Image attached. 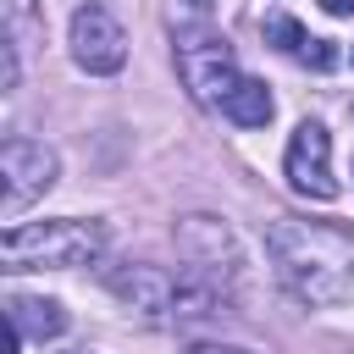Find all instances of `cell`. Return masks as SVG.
<instances>
[{
  "label": "cell",
  "mask_w": 354,
  "mask_h": 354,
  "mask_svg": "<svg viewBox=\"0 0 354 354\" xmlns=\"http://www.w3.org/2000/svg\"><path fill=\"white\" fill-rule=\"evenodd\" d=\"M266 254L277 282L299 304H354V232L304 216L266 221Z\"/></svg>",
  "instance_id": "6da1fadb"
},
{
  "label": "cell",
  "mask_w": 354,
  "mask_h": 354,
  "mask_svg": "<svg viewBox=\"0 0 354 354\" xmlns=\"http://www.w3.org/2000/svg\"><path fill=\"white\" fill-rule=\"evenodd\" d=\"M105 288L144 321L155 326H188V321H205V315H221L227 310V293L199 282L194 271L171 277L160 266H144V260H127V266H111L105 271Z\"/></svg>",
  "instance_id": "7a4b0ae2"
},
{
  "label": "cell",
  "mask_w": 354,
  "mask_h": 354,
  "mask_svg": "<svg viewBox=\"0 0 354 354\" xmlns=\"http://www.w3.org/2000/svg\"><path fill=\"white\" fill-rule=\"evenodd\" d=\"M100 254H105V221H77V216L22 221L0 238L6 271H72V266H94Z\"/></svg>",
  "instance_id": "3957f363"
},
{
  "label": "cell",
  "mask_w": 354,
  "mask_h": 354,
  "mask_svg": "<svg viewBox=\"0 0 354 354\" xmlns=\"http://www.w3.org/2000/svg\"><path fill=\"white\" fill-rule=\"evenodd\" d=\"M171 238H177V254L188 260V271L232 299V288H238V277H243V254H238L232 227H227L221 216H177Z\"/></svg>",
  "instance_id": "277c9868"
},
{
  "label": "cell",
  "mask_w": 354,
  "mask_h": 354,
  "mask_svg": "<svg viewBox=\"0 0 354 354\" xmlns=\"http://www.w3.org/2000/svg\"><path fill=\"white\" fill-rule=\"evenodd\" d=\"M177 77H183V88H188L199 105H216V111H221L227 94L243 83L232 44H227L221 33H210V28L177 33Z\"/></svg>",
  "instance_id": "5b68a950"
},
{
  "label": "cell",
  "mask_w": 354,
  "mask_h": 354,
  "mask_svg": "<svg viewBox=\"0 0 354 354\" xmlns=\"http://www.w3.org/2000/svg\"><path fill=\"white\" fill-rule=\"evenodd\" d=\"M55 171H61V160H55L50 144H39V138H6L0 144V216L17 221L33 199H44L55 188Z\"/></svg>",
  "instance_id": "8992f818"
},
{
  "label": "cell",
  "mask_w": 354,
  "mask_h": 354,
  "mask_svg": "<svg viewBox=\"0 0 354 354\" xmlns=\"http://www.w3.org/2000/svg\"><path fill=\"white\" fill-rule=\"evenodd\" d=\"M66 44H72V61H77L83 72H94V77H111V72L127 66V33H122V22H116L100 0H88V6L72 11Z\"/></svg>",
  "instance_id": "52a82bcc"
},
{
  "label": "cell",
  "mask_w": 354,
  "mask_h": 354,
  "mask_svg": "<svg viewBox=\"0 0 354 354\" xmlns=\"http://www.w3.org/2000/svg\"><path fill=\"white\" fill-rule=\"evenodd\" d=\"M282 177L293 194L304 199H337V177H332V133L326 122L304 116L288 138V155H282Z\"/></svg>",
  "instance_id": "ba28073f"
},
{
  "label": "cell",
  "mask_w": 354,
  "mask_h": 354,
  "mask_svg": "<svg viewBox=\"0 0 354 354\" xmlns=\"http://www.w3.org/2000/svg\"><path fill=\"white\" fill-rule=\"evenodd\" d=\"M266 39H271L282 55H293V61H304V66H315V72L337 66L332 39H310V33H304V22H299V17H288V11H271V17H266Z\"/></svg>",
  "instance_id": "9c48e42d"
},
{
  "label": "cell",
  "mask_w": 354,
  "mask_h": 354,
  "mask_svg": "<svg viewBox=\"0 0 354 354\" xmlns=\"http://www.w3.org/2000/svg\"><path fill=\"white\" fill-rule=\"evenodd\" d=\"M6 321H11L22 337H39V343H50V337L66 332V310H61L55 299H33V293H11V299H6Z\"/></svg>",
  "instance_id": "30bf717a"
},
{
  "label": "cell",
  "mask_w": 354,
  "mask_h": 354,
  "mask_svg": "<svg viewBox=\"0 0 354 354\" xmlns=\"http://www.w3.org/2000/svg\"><path fill=\"white\" fill-rule=\"evenodd\" d=\"M221 116L238 122V127H266V122H271V94H266V83H260V77H243V83L227 94Z\"/></svg>",
  "instance_id": "8fae6325"
},
{
  "label": "cell",
  "mask_w": 354,
  "mask_h": 354,
  "mask_svg": "<svg viewBox=\"0 0 354 354\" xmlns=\"http://www.w3.org/2000/svg\"><path fill=\"white\" fill-rule=\"evenodd\" d=\"M33 11H39V0H0V22H6V39L17 50L33 39Z\"/></svg>",
  "instance_id": "7c38bea8"
},
{
  "label": "cell",
  "mask_w": 354,
  "mask_h": 354,
  "mask_svg": "<svg viewBox=\"0 0 354 354\" xmlns=\"http://www.w3.org/2000/svg\"><path fill=\"white\" fill-rule=\"evenodd\" d=\"M210 11H216V0H171V28L177 33L210 28Z\"/></svg>",
  "instance_id": "4fadbf2b"
},
{
  "label": "cell",
  "mask_w": 354,
  "mask_h": 354,
  "mask_svg": "<svg viewBox=\"0 0 354 354\" xmlns=\"http://www.w3.org/2000/svg\"><path fill=\"white\" fill-rule=\"evenodd\" d=\"M17 77H22V50L6 39V44H0V88L11 94V88H17Z\"/></svg>",
  "instance_id": "5bb4252c"
},
{
  "label": "cell",
  "mask_w": 354,
  "mask_h": 354,
  "mask_svg": "<svg viewBox=\"0 0 354 354\" xmlns=\"http://www.w3.org/2000/svg\"><path fill=\"white\" fill-rule=\"evenodd\" d=\"M326 17H354V0H321Z\"/></svg>",
  "instance_id": "9a60e30c"
},
{
  "label": "cell",
  "mask_w": 354,
  "mask_h": 354,
  "mask_svg": "<svg viewBox=\"0 0 354 354\" xmlns=\"http://www.w3.org/2000/svg\"><path fill=\"white\" fill-rule=\"evenodd\" d=\"M194 354H249V348H232V343H194Z\"/></svg>",
  "instance_id": "2e32d148"
},
{
  "label": "cell",
  "mask_w": 354,
  "mask_h": 354,
  "mask_svg": "<svg viewBox=\"0 0 354 354\" xmlns=\"http://www.w3.org/2000/svg\"><path fill=\"white\" fill-rule=\"evenodd\" d=\"M17 348H22V332L6 321V343H0V354H17Z\"/></svg>",
  "instance_id": "e0dca14e"
}]
</instances>
